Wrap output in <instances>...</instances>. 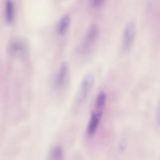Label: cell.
<instances>
[{
    "label": "cell",
    "mask_w": 160,
    "mask_h": 160,
    "mask_svg": "<svg viewBox=\"0 0 160 160\" xmlns=\"http://www.w3.org/2000/svg\"><path fill=\"white\" fill-rule=\"evenodd\" d=\"M105 1L103 0H93L92 2V5L95 8H99L104 4Z\"/></svg>",
    "instance_id": "cell-10"
},
{
    "label": "cell",
    "mask_w": 160,
    "mask_h": 160,
    "mask_svg": "<svg viewBox=\"0 0 160 160\" xmlns=\"http://www.w3.org/2000/svg\"><path fill=\"white\" fill-rule=\"evenodd\" d=\"M69 16L66 14L60 19L58 28V32L60 34H63L66 32L70 22Z\"/></svg>",
    "instance_id": "cell-6"
},
{
    "label": "cell",
    "mask_w": 160,
    "mask_h": 160,
    "mask_svg": "<svg viewBox=\"0 0 160 160\" xmlns=\"http://www.w3.org/2000/svg\"><path fill=\"white\" fill-rule=\"evenodd\" d=\"M51 157L52 160H63V152L62 148L59 146L54 147L52 150Z\"/></svg>",
    "instance_id": "cell-7"
},
{
    "label": "cell",
    "mask_w": 160,
    "mask_h": 160,
    "mask_svg": "<svg viewBox=\"0 0 160 160\" xmlns=\"http://www.w3.org/2000/svg\"><path fill=\"white\" fill-rule=\"evenodd\" d=\"M102 114L101 112L92 113L87 129L89 135L92 136L95 133Z\"/></svg>",
    "instance_id": "cell-4"
},
{
    "label": "cell",
    "mask_w": 160,
    "mask_h": 160,
    "mask_svg": "<svg viewBox=\"0 0 160 160\" xmlns=\"http://www.w3.org/2000/svg\"><path fill=\"white\" fill-rule=\"evenodd\" d=\"M69 71V66L66 62H63L61 65L57 73L56 84L58 87H62L64 83L67 78Z\"/></svg>",
    "instance_id": "cell-5"
},
{
    "label": "cell",
    "mask_w": 160,
    "mask_h": 160,
    "mask_svg": "<svg viewBox=\"0 0 160 160\" xmlns=\"http://www.w3.org/2000/svg\"><path fill=\"white\" fill-rule=\"evenodd\" d=\"M136 33L135 23L133 21L129 22L124 28L122 35V47L126 52L131 50L134 41Z\"/></svg>",
    "instance_id": "cell-2"
},
{
    "label": "cell",
    "mask_w": 160,
    "mask_h": 160,
    "mask_svg": "<svg viewBox=\"0 0 160 160\" xmlns=\"http://www.w3.org/2000/svg\"><path fill=\"white\" fill-rule=\"evenodd\" d=\"M97 26L93 25L89 29L84 39L82 44V49L85 52H89L93 47L98 35Z\"/></svg>",
    "instance_id": "cell-3"
},
{
    "label": "cell",
    "mask_w": 160,
    "mask_h": 160,
    "mask_svg": "<svg viewBox=\"0 0 160 160\" xmlns=\"http://www.w3.org/2000/svg\"><path fill=\"white\" fill-rule=\"evenodd\" d=\"M6 16L7 20L11 22L14 16V8L13 3L10 0H7L6 5Z\"/></svg>",
    "instance_id": "cell-8"
},
{
    "label": "cell",
    "mask_w": 160,
    "mask_h": 160,
    "mask_svg": "<svg viewBox=\"0 0 160 160\" xmlns=\"http://www.w3.org/2000/svg\"><path fill=\"white\" fill-rule=\"evenodd\" d=\"M106 98V95L104 92L102 91L100 92L96 99V107L98 109L103 108L105 105Z\"/></svg>",
    "instance_id": "cell-9"
},
{
    "label": "cell",
    "mask_w": 160,
    "mask_h": 160,
    "mask_svg": "<svg viewBox=\"0 0 160 160\" xmlns=\"http://www.w3.org/2000/svg\"><path fill=\"white\" fill-rule=\"evenodd\" d=\"M94 81V77L91 74H88L84 77L75 97L76 103L80 104L86 100L92 88Z\"/></svg>",
    "instance_id": "cell-1"
}]
</instances>
